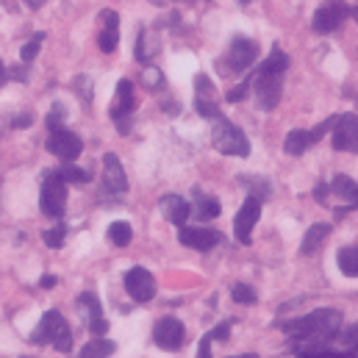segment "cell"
<instances>
[{
  "instance_id": "1",
  "label": "cell",
  "mask_w": 358,
  "mask_h": 358,
  "mask_svg": "<svg viewBox=\"0 0 358 358\" xmlns=\"http://www.w3.org/2000/svg\"><path fill=\"white\" fill-rule=\"evenodd\" d=\"M342 325V311L339 308H317L300 320H292V322H283L280 328L286 331L289 339H297V342H308L311 348L320 345V342H328L336 336Z\"/></svg>"
},
{
  "instance_id": "2",
  "label": "cell",
  "mask_w": 358,
  "mask_h": 358,
  "mask_svg": "<svg viewBox=\"0 0 358 358\" xmlns=\"http://www.w3.org/2000/svg\"><path fill=\"white\" fill-rule=\"evenodd\" d=\"M211 142L222 156H236V159H248L250 156V139L245 136L242 128H236L228 120L217 117V125L211 131Z\"/></svg>"
},
{
  "instance_id": "3",
  "label": "cell",
  "mask_w": 358,
  "mask_h": 358,
  "mask_svg": "<svg viewBox=\"0 0 358 358\" xmlns=\"http://www.w3.org/2000/svg\"><path fill=\"white\" fill-rule=\"evenodd\" d=\"M64 206H67V183H64V178H62L56 170H48V173L42 176L39 208H42V214H45V217L62 220Z\"/></svg>"
},
{
  "instance_id": "4",
  "label": "cell",
  "mask_w": 358,
  "mask_h": 358,
  "mask_svg": "<svg viewBox=\"0 0 358 358\" xmlns=\"http://www.w3.org/2000/svg\"><path fill=\"white\" fill-rule=\"evenodd\" d=\"M259 59V45L245 39V36H236L231 42V50H228V59L220 62L217 67L222 73H245L248 67H253V62Z\"/></svg>"
},
{
  "instance_id": "5",
  "label": "cell",
  "mask_w": 358,
  "mask_h": 358,
  "mask_svg": "<svg viewBox=\"0 0 358 358\" xmlns=\"http://www.w3.org/2000/svg\"><path fill=\"white\" fill-rule=\"evenodd\" d=\"M253 87H256L259 106H262L264 111H272V108L280 103V94H283V73H272L267 67H262Z\"/></svg>"
},
{
  "instance_id": "6",
  "label": "cell",
  "mask_w": 358,
  "mask_h": 358,
  "mask_svg": "<svg viewBox=\"0 0 358 358\" xmlns=\"http://www.w3.org/2000/svg\"><path fill=\"white\" fill-rule=\"evenodd\" d=\"M134 108H136L134 81L122 78V81L117 84V97H114V103H111V120L117 122L120 134H128V117L134 114Z\"/></svg>"
},
{
  "instance_id": "7",
  "label": "cell",
  "mask_w": 358,
  "mask_h": 358,
  "mask_svg": "<svg viewBox=\"0 0 358 358\" xmlns=\"http://www.w3.org/2000/svg\"><path fill=\"white\" fill-rule=\"evenodd\" d=\"M48 150L53 156H59L62 162H76L81 153H84V142L78 134L67 131V128H59V131H50V139H48Z\"/></svg>"
},
{
  "instance_id": "8",
  "label": "cell",
  "mask_w": 358,
  "mask_h": 358,
  "mask_svg": "<svg viewBox=\"0 0 358 358\" xmlns=\"http://www.w3.org/2000/svg\"><path fill=\"white\" fill-rule=\"evenodd\" d=\"M153 342L162 348V350H180L183 348V342H186V328H183V322L176 320V317H164V320H159L156 322V328H153Z\"/></svg>"
},
{
  "instance_id": "9",
  "label": "cell",
  "mask_w": 358,
  "mask_h": 358,
  "mask_svg": "<svg viewBox=\"0 0 358 358\" xmlns=\"http://www.w3.org/2000/svg\"><path fill=\"white\" fill-rule=\"evenodd\" d=\"M334 150H345V153H358V117L356 114H342L334 122Z\"/></svg>"
},
{
  "instance_id": "10",
  "label": "cell",
  "mask_w": 358,
  "mask_h": 358,
  "mask_svg": "<svg viewBox=\"0 0 358 358\" xmlns=\"http://www.w3.org/2000/svg\"><path fill=\"white\" fill-rule=\"evenodd\" d=\"M259 217H262V200L250 194V197L242 203V208H239V214H236V220H234V234H236V239H239L242 245H250V236H253V228H256Z\"/></svg>"
},
{
  "instance_id": "11",
  "label": "cell",
  "mask_w": 358,
  "mask_h": 358,
  "mask_svg": "<svg viewBox=\"0 0 358 358\" xmlns=\"http://www.w3.org/2000/svg\"><path fill=\"white\" fill-rule=\"evenodd\" d=\"M125 292L136 303H150L156 297V280L145 267H134L125 272Z\"/></svg>"
},
{
  "instance_id": "12",
  "label": "cell",
  "mask_w": 358,
  "mask_h": 358,
  "mask_svg": "<svg viewBox=\"0 0 358 358\" xmlns=\"http://www.w3.org/2000/svg\"><path fill=\"white\" fill-rule=\"evenodd\" d=\"M178 239H180V245H186V248H192V250L208 253V250H214V248L222 242V234L214 231V228H186V225H183Z\"/></svg>"
},
{
  "instance_id": "13",
  "label": "cell",
  "mask_w": 358,
  "mask_h": 358,
  "mask_svg": "<svg viewBox=\"0 0 358 358\" xmlns=\"http://www.w3.org/2000/svg\"><path fill=\"white\" fill-rule=\"evenodd\" d=\"M100 20H103V28H100L97 45H100L103 53H114L117 45H120V14L111 11V8H106V11L100 14Z\"/></svg>"
},
{
  "instance_id": "14",
  "label": "cell",
  "mask_w": 358,
  "mask_h": 358,
  "mask_svg": "<svg viewBox=\"0 0 358 358\" xmlns=\"http://www.w3.org/2000/svg\"><path fill=\"white\" fill-rule=\"evenodd\" d=\"M103 183H106V189L114 192V194L128 192L125 170H122V164H120V159H117L114 153H106V156H103Z\"/></svg>"
},
{
  "instance_id": "15",
  "label": "cell",
  "mask_w": 358,
  "mask_h": 358,
  "mask_svg": "<svg viewBox=\"0 0 358 358\" xmlns=\"http://www.w3.org/2000/svg\"><path fill=\"white\" fill-rule=\"evenodd\" d=\"M345 14H348V8H345L342 3H328V6L317 8V14H314V31H320V34H334V31L342 25Z\"/></svg>"
},
{
  "instance_id": "16",
  "label": "cell",
  "mask_w": 358,
  "mask_h": 358,
  "mask_svg": "<svg viewBox=\"0 0 358 358\" xmlns=\"http://www.w3.org/2000/svg\"><path fill=\"white\" fill-rule=\"evenodd\" d=\"M64 325H67V322H64L62 311H48V314L39 320V325H36L31 342H34V345H53V339L59 336V331H62Z\"/></svg>"
},
{
  "instance_id": "17",
  "label": "cell",
  "mask_w": 358,
  "mask_h": 358,
  "mask_svg": "<svg viewBox=\"0 0 358 358\" xmlns=\"http://www.w3.org/2000/svg\"><path fill=\"white\" fill-rule=\"evenodd\" d=\"M162 214L167 217V222H173L176 228H183L186 225V220H189V214H192V206L178 197V194H167V197H162Z\"/></svg>"
},
{
  "instance_id": "18",
  "label": "cell",
  "mask_w": 358,
  "mask_h": 358,
  "mask_svg": "<svg viewBox=\"0 0 358 358\" xmlns=\"http://www.w3.org/2000/svg\"><path fill=\"white\" fill-rule=\"evenodd\" d=\"M328 189H331L334 197L345 200V208H358V180H353L350 176H334Z\"/></svg>"
},
{
  "instance_id": "19",
  "label": "cell",
  "mask_w": 358,
  "mask_h": 358,
  "mask_svg": "<svg viewBox=\"0 0 358 358\" xmlns=\"http://www.w3.org/2000/svg\"><path fill=\"white\" fill-rule=\"evenodd\" d=\"M311 145H317L314 139H311V131H289L286 134V139H283V150L289 153V156H303Z\"/></svg>"
},
{
  "instance_id": "20",
  "label": "cell",
  "mask_w": 358,
  "mask_h": 358,
  "mask_svg": "<svg viewBox=\"0 0 358 358\" xmlns=\"http://www.w3.org/2000/svg\"><path fill=\"white\" fill-rule=\"evenodd\" d=\"M328 234H331V225H328V222H317V225H311V228L306 231V236H303L300 253H303V256H308V253L320 250V245L328 239Z\"/></svg>"
},
{
  "instance_id": "21",
  "label": "cell",
  "mask_w": 358,
  "mask_h": 358,
  "mask_svg": "<svg viewBox=\"0 0 358 358\" xmlns=\"http://www.w3.org/2000/svg\"><path fill=\"white\" fill-rule=\"evenodd\" d=\"M114 350H117V345H114V342H108V339L97 336V339H92V342H87V345L81 348V356L78 358H108Z\"/></svg>"
},
{
  "instance_id": "22",
  "label": "cell",
  "mask_w": 358,
  "mask_h": 358,
  "mask_svg": "<svg viewBox=\"0 0 358 358\" xmlns=\"http://www.w3.org/2000/svg\"><path fill=\"white\" fill-rule=\"evenodd\" d=\"M78 311H81V317L87 320V325L103 320V314H100V300H97L92 292H84V294L78 297Z\"/></svg>"
},
{
  "instance_id": "23",
  "label": "cell",
  "mask_w": 358,
  "mask_h": 358,
  "mask_svg": "<svg viewBox=\"0 0 358 358\" xmlns=\"http://www.w3.org/2000/svg\"><path fill=\"white\" fill-rule=\"evenodd\" d=\"M336 262H339L342 275H348V278H358V245L342 248V250H339V256H336Z\"/></svg>"
},
{
  "instance_id": "24",
  "label": "cell",
  "mask_w": 358,
  "mask_h": 358,
  "mask_svg": "<svg viewBox=\"0 0 358 358\" xmlns=\"http://www.w3.org/2000/svg\"><path fill=\"white\" fill-rule=\"evenodd\" d=\"M131 239H134V231H131V225H128L125 220H117V222L108 225V242H111V245H117V248H128Z\"/></svg>"
},
{
  "instance_id": "25",
  "label": "cell",
  "mask_w": 358,
  "mask_h": 358,
  "mask_svg": "<svg viewBox=\"0 0 358 358\" xmlns=\"http://www.w3.org/2000/svg\"><path fill=\"white\" fill-rule=\"evenodd\" d=\"M297 358H358V342H353L350 350H345V353L325 350V348H308V350H300Z\"/></svg>"
},
{
  "instance_id": "26",
  "label": "cell",
  "mask_w": 358,
  "mask_h": 358,
  "mask_svg": "<svg viewBox=\"0 0 358 358\" xmlns=\"http://www.w3.org/2000/svg\"><path fill=\"white\" fill-rule=\"evenodd\" d=\"M194 214H197L200 220H214V217H220V203H217L214 197H206V194H200V192H197Z\"/></svg>"
},
{
  "instance_id": "27",
  "label": "cell",
  "mask_w": 358,
  "mask_h": 358,
  "mask_svg": "<svg viewBox=\"0 0 358 358\" xmlns=\"http://www.w3.org/2000/svg\"><path fill=\"white\" fill-rule=\"evenodd\" d=\"M56 173L64 178V183H87V180H92L90 170H81V167H76L73 162H64V167L56 170Z\"/></svg>"
},
{
  "instance_id": "28",
  "label": "cell",
  "mask_w": 358,
  "mask_h": 358,
  "mask_svg": "<svg viewBox=\"0 0 358 358\" xmlns=\"http://www.w3.org/2000/svg\"><path fill=\"white\" fill-rule=\"evenodd\" d=\"M231 297H234V303H239V306H253V303H256V289L248 286V283H236V286L231 289Z\"/></svg>"
},
{
  "instance_id": "29",
  "label": "cell",
  "mask_w": 358,
  "mask_h": 358,
  "mask_svg": "<svg viewBox=\"0 0 358 358\" xmlns=\"http://www.w3.org/2000/svg\"><path fill=\"white\" fill-rule=\"evenodd\" d=\"M42 42H45V34H34L25 45H22V50H20V59L22 62H34L36 56H39V48H42Z\"/></svg>"
},
{
  "instance_id": "30",
  "label": "cell",
  "mask_w": 358,
  "mask_h": 358,
  "mask_svg": "<svg viewBox=\"0 0 358 358\" xmlns=\"http://www.w3.org/2000/svg\"><path fill=\"white\" fill-rule=\"evenodd\" d=\"M64 236H67V225H64V222H59L56 228H50V231H45V234H42L45 245H48V248H53V250H59V248L64 245Z\"/></svg>"
},
{
  "instance_id": "31",
  "label": "cell",
  "mask_w": 358,
  "mask_h": 358,
  "mask_svg": "<svg viewBox=\"0 0 358 358\" xmlns=\"http://www.w3.org/2000/svg\"><path fill=\"white\" fill-rule=\"evenodd\" d=\"M194 108H197V114H200V117H208V120H217V117H220V108H217L214 97H203V94H197Z\"/></svg>"
},
{
  "instance_id": "32",
  "label": "cell",
  "mask_w": 358,
  "mask_h": 358,
  "mask_svg": "<svg viewBox=\"0 0 358 358\" xmlns=\"http://www.w3.org/2000/svg\"><path fill=\"white\" fill-rule=\"evenodd\" d=\"M53 348H56L59 353H70V348H73V334H70V325H64V328L59 331V336L53 339Z\"/></svg>"
},
{
  "instance_id": "33",
  "label": "cell",
  "mask_w": 358,
  "mask_h": 358,
  "mask_svg": "<svg viewBox=\"0 0 358 358\" xmlns=\"http://www.w3.org/2000/svg\"><path fill=\"white\" fill-rule=\"evenodd\" d=\"M142 78H145V84H148L150 90H159V87L164 84V76H162V70H156V67H148Z\"/></svg>"
},
{
  "instance_id": "34",
  "label": "cell",
  "mask_w": 358,
  "mask_h": 358,
  "mask_svg": "<svg viewBox=\"0 0 358 358\" xmlns=\"http://www.w3.org/2000/svg\"><path fill=\"white\" fill-rule=\"evenodd\" d=\"M248 94H250V84H248V81H242L239 87H234V90L225 94V100H228V103H239V100H245Z\"/></svg>"
},
{
  "instance_id": "35",
  "label": "cell",
  "mask_w": 358,
  "mask_h": 358,
  "mask_svg": "<svg viewBox=\"0 0 358 358\" xmlns=\"http://www.w3.org/2000/svg\"><path fill=\"white\" fill-rule=\"evenodd\" d=\"M62 117H64V108H62V106H53V111H50L48 120H45L48 128H50V131H59V128H62Z\"/></svg>"
},
{
  "instance_id": "36",
  "label": "cell",
  "mask_w": 358,
  "mask_h": 358,
  "mask_svg": "<svg viewBox=\"0 0 358 358\" xmlns=\"http://www.w3.org/2000/svg\"><path fill=\"white\" fill-rule=\"evenodd\" d=\"M208 336H211V342H225V339L231 336V325H228V322H222V325H217Z\"/></svg>"
},
{
  "instance_id": "37",
  "label": "cell",
  "mask_w": 358,
  "mask_h": 358,
  "mask_svg": "<svg viewBox=\"0 0 358 358\" xmlns=\"http://www.w3.org/2000/svg\"><path fill=\"white\" fill-rule=\"evenodd\" d=\"M197 358H211V336L206 334L200 339V348H197Z\"/></svg>"
},
{
  "instance_id": "38",
  "label": "cell",
  "mask_w": 358,
  "mask_h": 358,
  "mask_svg": "<svg viewBox=\"0 0 358 358\" xmlns=\"http://www.w3.org/2000/svg\"><path fill=\"white\" fill-rule=\"evenodd\" d=\"M56 283H59V278H56V275H42V280H39V286H42V289H53Z\"/></svg>"
},
{
  "instance_id": "39",
  "label": "cell",
  "mask_w": 358,
  "mask_h": 358,
  "mask_svg": "<svg viewBox=\"0 0 358 358\" xmlns=\"http://www.w3.org/2000/svg\"><path fill=\"white\" fill-rule=\"evenodd\" d=\"M90 331L100 336V334H106V331H108V325H106V320H97V322H92L90 325Z\"/></svg>"
},
{
  "instance_id": "40",
  "label": "cell",
  "mask_w": 358,
  "mask_h": 358,
  "mask_svg": "<svg viewBox=\"0 0 358 358\" xmlns=\"http://www.w3.org/2000/svg\"><path fill=\"white\" fill-rule=\"evenodd\" d=\"M31 122H34V117H31V114H22V117L14 120V128H28Z\"/></svg>"
},
{
  "instance_id": "41",
  "label": "cell",
  "mask_w": 358,
  "mask_h": 358,
  "mask_svg": "<svg viewBox=\"0 0 358 358\" xmlns=\"http://www.w3.org/2000/svg\"><path fill=\"white\" fill-rule=\"evenodd\" d=\"M345 342H348V345H353V342H358V325H353V328H350V331L345 334Z\"/></svg>"
},
{
  "instance_id": "42",
  "label": "cell",
  "mask_w": 358,
  "mask_h": 358,
  "mask_svg": "<svg viewBox=\"0 0 358 358\" xmlns=\"http://www.w3.org/2000/svg\"><path fill=\"white\" fill-rule=\"evenodd\" d=\"M22 3H25V6H31V8H39L45 0H22Z\"/></svg>"
},
{
  "instance_id": "43",
  "label": "cell",
  "mask_w": 358,
  "mask_h": 358,
  "mask_svg": "<svg viewBox=\"0 0 358 358\" xmlns=\"http://www.w3.org/2000/svg\"><path fill=\"white\" fill-rule=\"evenodd\" d=\"M6 81V70H3V64H0V84Z\"/></svg>"
},
{
  "instance_id": "44",
  "label": "cell",
  "mask_w": 358,
  "mask_h": 358,
  "mask_svg": "<svg viewBox=\"0 0 358 358\" xmlns=\"http://www.w3.org/2000/svg\"><path fill=\"white\" fill-rule=\"evenodd\" d=\"M350 14H353V17H356V20H358V6H356V8H353V11H350Z\"/></svg>"
},
{
  "instance_id": "45",
  "label": "cell",
  "mask_w": 358,
  "mask_h": 358,
  "mask_svg": "<svg viewBox=\"0 0 358 358\" xmlns=\"http://www.w3.org/2000/svg\"><path fill=\"white\" fill-rule=\"evenodd\" d=\"M180 3H194V0H180Z\"/></svg>"
},
{
  "instance_id": "46",
  "label": "cell",
  "mask_w": 358,
  "mask_h": 358,
  "mask_svg": "<svg viewBox=\"0 0 358 358\" xmlns=\"http://www.w3.org/2000/svg\"><path fill=\"white\" fill-rule=\"evenodd\" d=\"M242 3H250V0H242Z\"/></svg>"
}]
</instances>
